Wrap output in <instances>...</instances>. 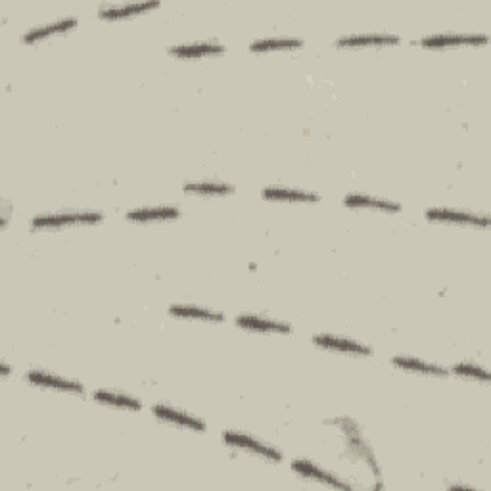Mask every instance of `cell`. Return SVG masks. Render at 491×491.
Listing matches in <instances>:
<instances>
[{"mask_svg": "<svg viewBox=\"0 0 491 491\" xmlns=\"http://www.w3.org/2000/svg\"><path fill=\"white\" fill-rule=\"evenodd\" d=\"M102 221V213L96 212H67L54 213V215H41L31 221L33 228L44 227H66V225H77V223H98Z\"/></svg>", "mask_w": 491, "mask_h": 491, "instance_id": "6da1fadb", "label": "cell"}, {"mask_svg": "<svg viewBox=\"0 0 491 491\" xmlns=\"http://www.w3.org/2000/svg\"><path fill=\"white\" fill-rule=\"evenodd\" d=\"M223 441H225L227 445H233V448L251 451V453L259 455V457H263L267 461H282V453H280V451H277V449L271 448V445H267L263 441H257L254 440V438H249V436H244V434L228 432L227 430V432H223Z\"/></svg>", "mask_w": 491, "mask_h": 491, "instance_id": "7a4b0ae2", "label": "cell"}, {"mask_svg": "<svg viewBox=\"0 0 491 491\" xmlns=\"http://www.w3.org/2000/svg\"><path fill=\"white\" fill-rule=\"evenodd\" d=\"M292 470H296L300 476L309 478V480H315V482H321V484H326L330 487H340V490H352V484H347L344 480H340L334 474H330L326 470L319 469L313 462L309 461H293Z\"/></svg>", "mask_w": 491, "mask_h": 491, "instance_id": "3957f363", "label": "cell"}, {"mask_svg": "<svg viewBox=\"0 0 491 491\" xmlns=\"http://www.w3.org/2000/svg\"><path fill=\"white\" fill-rule=\"evenodd\" d=\"M313 344L319 345V347H324V350H336V352H342V353H353V355H373V350H371V347L359 344V342H353V340H347V338L329 336V334H317V336H313Z\"/></svg>", "mask_w": 491, "mask_h": 491, "instance_id": "277c9868", "label": "cell"}, {"mask_svg": "<svg viewBox=\"0 0 491 491\" xmlns=\"http://www.w3.org/2000/svg\"><path fill=\"white\" fill-rule=\"evenodd\" d=\"M152 413H154L158 418L165 420V422H171V424L183 426V428L196 430V432H205V424L200 418L186 415L183 410H177L173 409V407H167V405H154V407H152Z\"/></svg>", "mask_w": 491, "mask_h": 491, "instance_id": "5b68a950", "label": "cell"}, {"mask_svg": "<svg viewBox=\"0 0 491 491\" xmlns=\"http://www.w3.org/2000/svg\"><path fill=\"white\" fill-rule=\"evenodd\" d=\"M25 380L35 384V386H43V388H54V389H66V392H74V394H83V386L77 382L66 380L60 376H52V374L41 373V371H33V373L25 374Z\"/></svg>", "mask_w": 491, "mask_h": 491, "instance_id": "8992f818", "label": "cell"}, {"mask_svg": "<svg viewBox=\"0 0 491 491\" xmlns=\"http://www.w3.org/2000/svg\"><path fill=\"white\" fill-rule=\"evenodd\" d=\"M426 217L432 221H449V223H469V225H482L487 227V217H478L474 213L455 212V209H428Z\"/></svg>", "mask_w": 491, "mask_h": 491, "instance_id": "52a82bcc", "label": "cell"}, {"mask_svg": "<svg viewBox=\"0 0 491 491\" xmlns=\"http://www.w3.org/2000/svg\"><path fill=\"white\" fill-rule=\"evenodd\" d=\"M236 324L240 329H249V330H263V332H284L288 334L290 332V324L280 323V321H272V319H263V317L256 315H240L236 317Z\"/></svg>", "mask_w": 491, "mask_h": 491, "instance_id": "ba28073f", "label": "cell"}, {"mask_svg": "<svg viewBox=\"0 0 491 491\" xmlns=\"http://www.w3.org/2000/svg\"><path fill=\"white\" fill-rule=\"evenodd\" d=\"M344 204L350 205V207H373V209H382V212H401V205L396 204V202L363 196V194H347Z\"/></svg>", "mask_w": 491, "mask_h": 491, "instance_id": "9c48e42d", "label": "cell"}, {"mask_svg": "<svg viewBox=\"0 0 491 491\" xmlns=\"http://www.w3.org/2000/svg\"><path fill=\"white\" fill-rule=\"evenodd\" d=\"M181 213L173 205H163V207H142V209H132L127 213L129 221H158V219H177Z\"/></svg>", "mask_w": 491, "mask_h": 491, "instance_id": "30bf717a", "label": "cell"}, {"mask_svg": "<svg viewBox=\"0 0 491 491\" xmlns=\"http://www.w3.org/2000/svg\"><path fill=\"white\" fill-rule=\"evenodd\" d=\"M487 43L485 35H432L420 41L422 46H445V44H484Z\"/></svg>", "mask_w": 491, "mask_h": 491, "instance_id": "8fae6325", "label": "cell"}, {"mask_svg": "<svg viewBox=\"0 0 491 491\" xmlns=\"http://www.w3.org/2000/svg\"><path fill=\"white\" fill-rule=\"evenodd\" d=\"M92 399H96L98 403L113 405V407H125V409L140 410L142 403L139 399H134L131 396H123V394H116V392H108V389H96L92 394Z\"/></svg>", "mask_w": 491, "mask_h": 491, "instance_id": "7c38bea8", "label": "cell"}, {"mask_svg": "<svg viewBox=\"0 0 491 491\" xmlns=\"http://www.w3.org/2000/svg\"><path fill=\"white\" fill-rule=\"evenodd\" d=\"M169 52L175 56H205V54H221L225 52V46L219 43H192L171 46Z\"/></svg>", "mask_w": 491, "mask_h": 491, "instance_id": "4fadbf2b", "label": "cell"}, {"mask_svg": "<svg viewBox=\"0 0 491 491\" xmlns=\"http://www.w3.org/2000/svg\"><path fill=\"white\" fill-rule=\"evenodd\" d=\"M74 25H77V20L75 18H67V20H58V22L48 23V25H41V27H35V29L27 31L23 35V41L25 43H33V41H39V39L48 37L52 33H60V31L71 29Z\"/></svg>", "mask_w": 491, "mask_h": 491, "instance_id": "5bb4252c", "label": "cell"}, {"mask_svg": "<svg viewBox=\"0 0 491 491\" xmlns=\"http://www.w3.org/2000/svg\"><path fill=\"white\" fill-rule=\"evenodd\" d=\"M169 313L175 317H192V319H202V321H213V323H223L225 315L215 313L205 307H192V305H173L169 307Z\"/></svg>", "mask_w": 491, "mask_h": 491, "instance_id": "9a60e30c", "label": "cell"}, {"mask_svg": "<svg viewBox=\"0 0 491 491\" xmlns=\"http://www.w3.org/2000/svg\"><path fill=\"white\" fill-rule=\"evenodd\" d=\"M392 365H396L405 371H413V373H424V374H436V376H445L448 371L445 368L432 365V363H424L420 359H410V357H394Z\"/></svg>", "mask_w": 491, "mask_h": 491, "instance_id": "2e32d148", "label": "cell"}, {"mask_svg": "<svg viewBox=\"0 0 491 491\" xmlns=\"http://www.w3.org/2000/svg\"><path fill=\"white\" fill-rule=\"evenodd\" d=\"M401 39L397 35H350L336 41V46H359V44H396Z\"/></svg>", "mask_w": 491, "mask_h": 491, "instance_id": "e0dca14e", "label": "cell"}, {"mask_svg": "<svg viewBox=\"0 0 491 491\" xmlns=\"http://www.w3.org/2000/svg\"><path fill=\"white\" fill-rule=\"evenodd\" d=\"M160 2H134V4H125V6H102L98 10L100 18H123V15L134 14V12H144L150 8H155Z\"/></svg>", "mask_w": 491, "mask_h": 491, "instance_id": "ac0fdd59", "label": "cell"}, {"mask_svg": "<svg viewBox=\"0 0 491 491\" xmlns=\"http://www.w3.org/2000/svg\"><path fill=\"white\" fill-rule=\"evenodd\" d=\"M263 196L269 200H288V202H319V196L305 191H288V188H265Z\"/></svg>", "mask_w": 491, "mask_h": 491, "instance_id": "d6986e66", "label": "cell"}, {"mask_svg": "<svg viewBox=\"0 0 491 491\" xmlns=\"http://www.w3.org/2000/svg\"><path fill=\"white\" fill-rule=\"evenodd\" d=\"M303 41L296 37H279V39H259L249 44V50H275V48H300Z\"/></svg>", "mask_w": 491, "mask_h": 491, "instance_id": "ffe728a7", "label": "cell"}, {"mask_svg": "<svg viewBox=\"0 0 491 491\" xmlns=\"http://www.w3.org/2000/svg\"><path fill=\"white\" fill-rule=\"evenodd\" d=\"M184 191L194 192V194H233L235 188L225 183H186Z\"/></svg>", "mask_w": 491, "mask_h": 491, "instance_id": "44dd1931", "label": "cell"}, {"mask_svg": "<svg viewBox=\"0 0 491 491\" xmlns=\"http://www.w3.org/2000/svg\"><path fill=\"white\" fill-rule=\"evenodd\" d=\"M455 374H461V376H469V378H478V380H490V374L485 373L482 367H476V365H466V363H461V365H455L453 367Z\"/></svg>", "mask_w": 491, "mask_h": 491, "instance_id": "7402d4cb", "label": "cell"}]
</instances>
